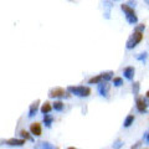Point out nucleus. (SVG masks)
Listing matches in <instances>:
<instances>
[{"label":"nucleus","mask_w":149,"mask_h":149,"mask_svg":"<svg viewBox=\"0 0 149 149\" xmlns=\"http://www.w3.org/2000/svg\"><path fill=\"white\" fill-rule=\"evenodd\" d=\"M101 77H102V82H109L113 80V74L114 72L113 71H107V72H103V73H100Z\"/></svg>","instance_id":"ddd939ff"},{"label":"nucleus","mask_w":149,"mask_h":149,"mask_svg":"<svg viewBox=\"0 0 149 149\" xmlns=\"http://www.w3.org/2000/svg\"><path fill=\"white\" fill-rule=\"evenodd\" d=\"M127 5H128L129 8L134 9V8H136V5H137V1H136V0H129V1L127 3Z\"/></svg>","instance_id":"a878e982"},{"label":"nucleus","mask_w":149,"mask_h":149,"mask_svg":"<svg viewBox=\"0 0 149 149\" xmlns=\"http://www.w3.org/2000/svg\"><path fill=\"white\" fill-rule=\"evenodd\" d=\"M63 107H65V104L62 103L61 101H55L52 103V109H55L56 112H62Z\"/></svg>","instance_id":"dca6fc26"},{"label":"nucleus","mask_w":149,"mask_h":149,"mask_svg":"<svg viewBox=\"0 0 149 149\" xmlns=\"http://www.w3.org/2000/svg\"><path fill=\"white\" fill-rule=\"evenodd\" d=\"M142 40H143V34L134 31L133 34L129 36V39H128V41H127V45H125V47H127L128 50H132V49H134V47H137V45L141 42Z\"/></svg>","instance_id":"20e7f679"},{"label":"nucleus","mask_w":149,"mask_h":149,"mask_svg":"<svg viewBox=\"0 0 149 149\" xmlns=\"http://www.w3.org/2000/svg\"><path fill=\"white\" fill-rule=\"evenodd\" d=\"M35 149H57V147L52 146L49 142H39V143H36Z\"/></svg>","instance_id":"9b49d317"},{"label":"nucleus","mask_w":149,"mask_h":149,"mask_svg":"<svg viewBox=\"0 0 149 149\" xmlns=\"http://www.w3.org/2000/svg\"><path fill=\"white\" fill-rule=\"evenodd\" d=\"M143 141H139V142H137L136 144H133V146L132 147H130V149H139V148H141L142 146H143Z\"/></svg>","instance_id":"b1692460"},{"label":"nucleus","mask_w":149,"mask_h":149,"mask_svg":"<svg viewBox=\"0 0 149 149\" xmlns=\"http://www.w3.org/2000/svg\"><path fill=\"white\" fill-rule=\"evenodd\" d=\"M5 144H8V146H10V147H22L25 144V139H22V138L21 139L10 138L5 142Z\"/></svg>","instance_id":"1a4fd4ad"},{"label":"nucleus","mask_w":149,"mask_h":149,"mask_svg":"<svg viewBox=\"0 0 149 149\" xmlns=\"http://www.w3.org/2000/svg\"><path fill=\"white\" fill-rule=\"evenodd\" d=\"M20 136L22 139H25V141H31V142H34V138H32L30 136V133L29 132H26V130H21L20 132Z\"/></svg>","instance_id":"412c9836"},{"label":"nucleus","mask_w":149,"mask_h":149,"mask_svg":"<svg viewBox=\"0 0 149 149\" xmlns=\"http://www.w3.org/2000/svg\"><path fill=\"white\" fill-rule=\"evenodd\" d=\"M52 122H54V117H52V116H50V114H45V116H44L42 123L45 124V127L50 128L51 124H52Z\"/></svg>","instance_id":"2eb2a0df"},{"label":"nucleus","mask_w":149,"mask_h":149,"mask_svg":"<svg viewBox=\"0 0 149 149\" xmlns=\"http://www.w3.org/2000/svg\"><path fill=\"white\" fill-rule=\"evenodd\" d=\"M146 97H147V98H149V90H148L147 93H146Z\"/></svg>","instance_id":"bb28decb"},{"label":"nucleus","mask_w":149,"mask_h":149,"mask_svg":"<svg viewBox=\"0 0 149 149\" xmlns=\"http://www.w3.org/2000/svg\"><path fill=\"white\" fill-rule=\"evenodd\" d=\"M142 141L144 142V143H147L148 146H149V132H146L144 133V136H143V139Z\"/></svg>","instance_id":"393cba45"},{"label":"nucleus","mask_w":149,"mask_h":149,"mask_svg":"<svg viewBox=\"0 0 149 149\" xmlns=\"http://www.w3.org/2000/svg\"><path fill=\"white\" fill-rule=\"evenodd\" d=\"M148 107H149V98L141 97V96H138L136 98V108L139 113L142 114L148 113Z\"/></svg>","instance_id":"7ed1b4c3"},{"label":"nucleus","mask_w":149,"mask_h":149,"mask_svg":"<svg viewBox=\"0 0 149 149\" xmlns=\"http://www.w3.org/2000/svg\"><path fill=\"white\" fill-rule=\"evenodd\" d=\"M39 106H40V101H39V100L35 101L34 103H31L30 108H29V114H27V117H29V118H32L34 116H36L37 111H39Z\"/></svg>","instance_id":"9d476101"},{"label":"nucleus","mask_w":149,"mask_h":149,"mask_svg":"<svg viewBox=\"0 0 149 149\" xmlns=\"http://www.w3.org/2000/svg\"><path fill=\"white\" fill-rule=\"evenodd\" d=\"M144 30H146V25H144V24H139V25H137L136 27H134V31H136V32H141V34H143Z\"/></svg>","instance_id":"4be33fe9"},{"label":"nucleus","mask_w":149,"mask_h":149,"mask_svg":"<svg viewBox=\"0 0 149 149\" xmlns=\"http://www.w3.org/2000/svg\"><path fill=\"white\" fill-rule=\"evenodd\" d=\"M134 74H136V68L133 66H128L123 70V76L127 81H133L134 78Z\"/></svg>","instance_id":"0eeeda50"},{"label":"nucleus","mask_w":149,"mask_h":149,"mask_svg":"<svg viewBox=\"0 0 149 149\" xmlns=\"http://www.w3.org/2000/svg\"><path fill=\"white\" fill-rule=\"evenodd\" d=\"M67 149H74V148H72V147H71V148H67Z\"/></svg>","instance_id":"c85d7f7f"},{"label":"nucleus","mask_w":149,"mask_h":149,"mask_svg":"<svg viewBox=\"0 0 149 149\" xmlns=\"http://www.w3.org/2000/svg\"><path fill=\"white\" fill-rule=\"evenodd\" d=\"M134 120H136V117H134V114H128L127 117L124 118V120H123V127H124V128H129L130 125L134 123Z\"/></svg>","instance_id":"f8f14e48"},{"label":"nucleus","mask_w":149,"mask_h":149,"mask_svg":"<svg viewBox=\"0 0 149 149\" xmlns=\"http://www.w3.org/2000/svg\"><path fill=\"white\" fill-rule=\"evenodd\" d=\"M101 82H102L101 74H97V76H95V77H92V78L88 80V85H100Z\"/></svg>","instance_id":"f3484780"},{"label":"nucleus","mask_w":149,"mask_h":149,"mask_svg":"<svg viewBox=\"0 0 149 149\" xmlns=\"http://www.w3.org/2000/svg\"><path fill=\"white\" fill-rule=\"evenodd\" d=\"M137 60H138V61H141V62H146V61H147V52L139 54V55L137 56Z\"/></svg>","instance_id":"5701e85b"},{"label":"nucleus","mask_w":149,"mask_h":149,"mask_svg":"<svg viewBox=\"0 0 149 149\" xmlns=\"http://www.w3.org/2000/svg\"><path fill=\"white\" fill-rule=\"evenodd\" d=\"M97 91H98L100 96L108 98V93H109V85L108 82H101L100 85H97Z\"/></svg>","instance_id":"423d86ee"},{"label":"nucleus","mask_w":149,"mask_h":149,"mask_svg":"<svg viewBox=\"0 0 149 149\" xmlns=\"http://www.w3.org/2000/svg\"><path fill=\"white\" fill-rule=\"evenodd\" d=\"M51 109H52V104L49 103V102H45V103H44L42 106H41V108H40L41 113H42L44 116H45V114H50Z\"/></svg>","instance_id":"4468645a"},{"label":"nucleus","mask_w":149,"mask_h":149,"mask_svg":"<svg viewBox=\"0 0 149 149\" xmlns=\"http://www.w3.org/2000/svg\"><path fill=\"white\" fill-rule=\"evenodd\" d=\"M139 91H141V83L139 82H134L133 83V86H132V92H133V95L138 97L139 96Z\"/></svg>","instance_id":"a211bd4d"},{"label":"nucleus","mask_w":149,"mask_h":149,"mask_svg":"<svg viewBox=\"0 0 149 149\" xmlns=\"http://www.w3.org/2000/svg\"><path fill=\"white\" fill-rule=\"evenodd\" d=\"M146 3H147V4H149V0H146Z\"/></svg>","instance_id":"cd10ccee"},{"label":"nucleus","mask_w":149,"mask_h":149,"mask_svg":"<svg viewBox=\"0 0 149 149\" xmlns=\"http://www.w3.org/2000/svg\"><path fill=\"white\" fill-rule=\"evenodd\" d=\"M66 91L70 95L81 97V98H86V97L91 95V88L87 86H68Z\"/></svg>","instance_id":"f257e3e1"},{"label":"nucleus","mask_w":149,"mask_h":149,"mask_svg":"<svg viewBox=\"0 0 149 149\" xmlns=\"http://www.w3.org/2000/svg\"><path fill=\"white\" fill-rule=\"evenodd\" d=\"M114 1H119V0H114Z\"/></svg>","instance_id":"c756f323"},{"label":"nucleus","mask_w":149,"mask_h":149,"mask_svg":"<svg viewBox=\"0 0 149 149\" xmlns=\"http://www.w3.org/2000/svg\"><path fill=\"white\" fill-rule=\"evenodd\" d=\"M49 97L50 98H70L71 95H68L63 88L56 87V88H52V90L49 92Z\"/></svg>","instance_id":"39448f33"},{"label":"nucleus","mask_w":149,"mask_h":149,"mask_svg":"<svg viewBox=\"0 0 149 149\" xmlns=\"http://www.w3.org/2000/svg\"><path fill=\"white\" fill-rule=\"evenodd\" d=\"M112 83H113L114 87H122L123 86V78L122 77H113Z\"/></svg>","instance_id":"aec40b11"},{"label":"nucleus","mask_w":149,"mask_h":149,"mask_svg":"<svg viewBox=\"0 0 149 149\" xmlns=\"http://www.w3.org/2000/svg\"><path fill=\"white\" fill-rule=\"evenodd\" d=\"M124 146V142L122 141V139H116V141L113 142V144H112V148L113 149H122Z\"/></svg>","instance_id":"6ab92c4d"},{"label":"nucleus","mask_w":149,"mask_h":149,"mask_svg":"<svg viewBox=\"0 0 149 149\" xmlns=\"http://www.w3.org/2000/svg\"><path fill=\"white\" fill-rule=\"evenodd\" d=\"M120 9H122V11L124 13L125 20H127L129 24H132V25L138 24V16H137L136 11H134V9L129 8L127 4H122V5H120Z\"/></svg>","instance_id":"f03ea898"},{"label":"nucleus","mask_w":149,"mask_h":149,"mask_svg":"<svg viewBox=\"0 0 149 149\" xmlns=\"http://www.w3.org/2000/svg\"><path fill=\"white\" fill-rule=\"evenodd\" d=\"M30 133L35 137H40L41 133H42V127H41L40 123H32L30 125Z\"/></svg>","instance_id":"6e6552de"}]
</instances>
